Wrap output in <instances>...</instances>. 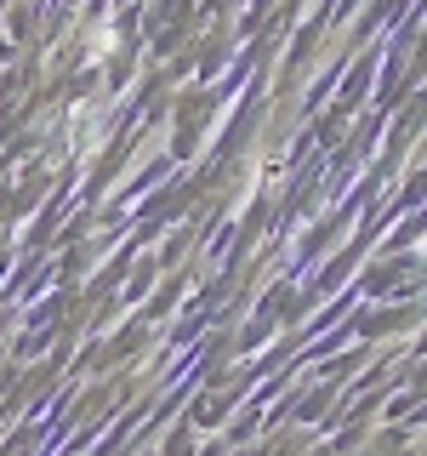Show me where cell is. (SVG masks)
<instances>
[{"label": "cell", "instance_id": "obj_1", "mask_svg": "<svg viewBox=\"0 0 427 456\" xmlns=\"http://www.w3.org/2000/svg\"><path fill=\"white\" fill-rule=\"evenodd\" d=\"M365 92H370V57H365V63H353V69H348V80H342V109H353V103H359Z\"/></svg>", "mask_w": 427, "mask_h": 456}]
</instances>
